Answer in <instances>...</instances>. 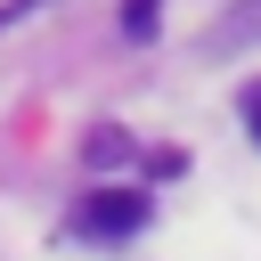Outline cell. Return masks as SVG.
Listing matches in <instances>:
<instances>
[{
  "mask_svg": "<svg viewBox=\"0 0 261 261\" xmlns=\"http://www.w3.org/2000/svg\"><path fill=\"white\" fill-rule=\"evenodd\" d=\"M245 122H253V139H261V82L245 90Z\"/></svg>",
  "mask_w": 261,
  "mask_h": 261,
  "instance_id": "5",
  "label": "cell"
},
{
  "mask_svg": "<svg viewBox=\"0 0 261 261\" xmlns=\"http://www.w3.org/2000/svg\"><path fill=\"white\" fill-rule=\"evenodd\" d=\"M82 163H98V171H114V163H130V130H114V122H98V130L82 139Z\"/></svg>",
  "mask_w": 261,
  "mask_h": 261,
  "instance_id": "2",
  "label": "cell"
},
{
  "mask_svg": "<svg viewBox=\"0 0 261 261\" xmlns=\"http://www.w3.org/2000/svg\"><path fill=\"white\" fill-rule=\"evenodd\" d=\"M245 33H261V0H253V8H237V16H228V24L212 33V49H237Z\"/></svg>",
  "mask_w": 261,
  "mask_h": 261,
  "instance_id": "4",
  "label": "cell"
},
{
  "mask_svg": "<svg viewBox=\"0 0 261 261\" xmlns=\"http://www.w3.org/2000/svg\"><path fill=\"white\" fill-rule=\"evenodd\" d=\"M73 228H82L90 245H122V237H139V228H147V188H98V196L73 212Z\"/></svg>",
  "mask_w": 261,
  "mask_h": 261,
  "instance_id": "1",
  "label": "cell"
},
{
  "mask_svg": "<svg viewBox=\"0 0 261 261\" xmlns=\"http://www.w3.org/2000/svg\"><path fill=\"white\" fill-rule=\"evenodd\" d=\"M155 24H163V0H122V33L130 41H155Z\"/></svg>",
  "mask_w": 261,
  "mask_h": 261,
  "instance_id": "3",
  "label": "cell"
}]
</instances>
